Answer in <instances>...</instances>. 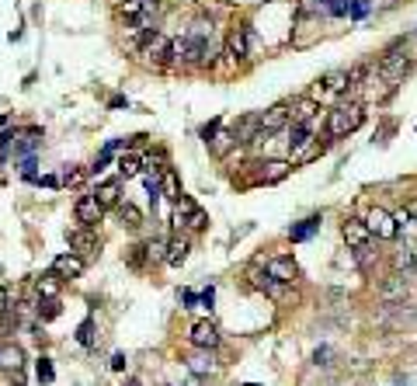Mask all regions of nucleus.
Listing matches in <instances>:
<instances>
[{
    "label": "nucleus",
    "instance_id": "f257e3e1",
    "mask_svg": "<svg viewBox=\"0 0 417 386\" xmlns=\"http://www.w3.org/2000/svg\"><path fill=\"white\" fill-rule=\"evenodd\" d=\"M365 122V105H334L331 112L324 115V132H327V139H344V136H351L355 129H362Z\"/></svg>",
    "mask_w": 417,
    "mask_h": 386
},
{
    "label": "nucleus",
    "instance_id": "f03ea898",
    "mask_svg": "<svg viewBox=\"0 0 417 386\" xmlns=\"http://www.w3.org/2000/svg\"><path fill=\"white\" fill-rule=\"evenodd\" d=\"M365 219V226L372 230L375 240H397L400 237V226H397V216L389 213V209H382V206H372L369 213L362 216Z\"/></svg>",
    "mask_w": 417,
    "mask_h": 386
},
{
    "label": "nucleus",
    "instance_id": "7ed1b4c3",
    "mask_svg": "<svg viewBox=\"0 0 417 386\" xmlns=\"http://www.w3.org/2000/svg\"><path fill=\"white\" fill-rule=\"evenodd\" d=\"M351 87H348V70H331V74H324L313 90H310V98H317V101H337L341 94H348Z\"/></svg>",
    "mask_w": 417,
    "mask_h": 386
},
{
    "label": "nucleus",
    "instance_id": "20e7f679",
    "mask_svg": "<svg viewBox=\"0 0 417 386\" xmlns=\"http://www.w3.org/2000/svg\"><path fill=\"white\" fill-rule=\"evenodd\" d=\"M136 56H143V59H150V63H167L170 59V39H167L164 32H157V28H150L146 35H143V45H139V52Z\"/></svg>",
    "mask_w": 417,
    "mask_h": 386
},
{
    "label": "nucleus",
    "instance_id": "39448f33",
    "mask_svg": "<svg viewBox=\"0 0 417 386\" xmlns=\"http://www.w3.org/2000/svg\"><path fill=\"white\" fill-rule=\"evenodd\" d=\"M341 237H344V244H348L351 251H358V247L372 244V230H369V226H365V219H358V216H348V219L341 223Z\"/></svg>",
    "mask_w": 417,
    "mask_h": 386
},
{
    "label": "nucleus",
    "instance_id": "423d86ee",
    "mask_svg": "<svg viewBox=\"0 0 417 386\" xmlns=\"http://www.w3.org/2000/svg\"><path fill=\"white\" fill-rule=\"evenodd\" d=\"M101 216H105V206L94 199V195H81L77 202H74V219H77V226H98L101 223Z\"/></svg>",
    "mask_w": 417,
    "mask_h": 386
},
{
    "label": "nucleus",
    "instance_id": "0eeeda50",
    "mask_svg": "<svg viewBox=\"0 0 417 386\" xmlns=\"http://www.w3.org/2000/svg\"><path fill=\"white\" fill-rule=\"evenodd\" d=\"M257 264H264V271L271 275V279H278V282H295L299 279V264L292 261V255H275L268 257V261H257Z\"/></svg>",
    "mask_w": 417,
    "mask_h": 386
},
{
    "label": "nucleus",
    "instance_id": "6e6552de",
    "mask_svg": "<svg viewBox=\"0 0 417 386\" xmlns=\"http://www.w3.org/2000/svg\"><path fill=\"white\" fill-rule=\"evenodd\" d=\"M327 150V143H320V136H306L303 143H295L292 146V168H303V164H310V160H317L320 153Z\"/></svg>",
    "mask_w": 417,
    "mask_h": 386
},
{
    "label": "nucleus",
    "instance_id": "1a4fd4ad",
    "mask_svg": "<svg viewBox=\"0 0 417 386\" xmlns=\"http://www.w3.org/2000/svg\"><path fill=\"white\" fill-rule=\"evenodd\" d=\"M188 341H192V348H219V327L208 317L206 320H195L192 331H188Z\"/></svg>",
    "mask_w": 417,
    "mask_h": 386
},
{
    "label": "nucleus",
    "instance_id": "9d476101",
    "mask_svg": "<svg viewBox=\"0 0 417 386\" xmlns=\"http://www.w3.org/2000/svg\"><path fill=\"white\" fill-rule=\"evenodd\" d=\"M261 171H257V185H278V181H286L292 174V160L286 157H275V160H264V164H257Z\"/></svg>",
    "mask_w": 417,
    "mask_h": 386
},
{
    "label": "nucleus",
    "instance_id": "9b49d317",
    "mask_svg": "<svg viewBox=\"0 0 417 386\" xmlns=\"http://www.w3.org/2000/svg\"><path fill=\"white\" fill-rule=\"evenodd\" d=\"M188 369H192V376H216L219 373L216 348H195V355H188Z\"/></svg>",
    "mask_w": 417,
    "mask_h": 386
},
{
    "label": "nucleus",
    "instance_id": "f8f14e48",
    "mask_svg": "<svg viewBox=\"0 0 417 386\" xmlns=\"http://www.w3.org/2000/svg\"><path fill=\"white\" fill-rule=\"evenodd\" d=\"M52 271L59 275V279H81L83 271H87V261L81 255H56L52 257Z\"/></svg>",
    "mask_w": 417,
    "mask_h": 386
},
{
    "label": "nucleus",
    "instance_id": "ddd939ff",
    "mask_svg": "<svg viewBox=\"0 0 417 386\" xmlns=\"http://www.w3.org/2000/svg\"><path fill=\"white\" fill-rule=\"evenodd\" d=\"M257 122H261V129H268V132H282V129H289V122H292L289 105H286V101H282V105H271L268 112L257 115Z\"/></svg>",
    "mask_w": 417,
    "mask_h": 386
},
{
    "label": "nucleus",
    "instance_id": "4468645a",
    "mask_svg": "<svg viewBox=\"0 0 417 386\" xmlns=\"http://www.w3.org/2000/svg\"><path fill=\"white\" fill-rule=\"evenodd\" d=\"M250 25H233L230 32H226V49L237 56V59H247L250 56Z\"/></svg>",
    "mask_w": 417,
    "mask_h": 386
},
{
    "label": "nucleus",
    "instance_id": "2eb2a0df",
    "mask_svg": "<svg viewBox=\"0 0 417 386\" xmlns=\"http://www.w3.org/2000/svg\"><path fill=\"white\" fill-rule=\"evenodd\" d=\"M66 240L74 247V255H94L98 251V237L90 233V226H77V230H66Z\"/></svg>",
    "mask_w": 417,
    "mask_h": 386
},
{
    "label": "nucleus",
    "instance_id": "dca6fc26",
    "mask_svg": "<svg viewBox=\"0 0 417 386\" xmlns=\"http://www.w3.org/2000/svg\"><path fill=\"white\" fill-rule=\"evenodd\" d=\"M90 195H94V199H98L105 209H119V202H122V185L112 177V181H101V185H98Z\"/></svg>",
    "mask_w": 417,
    "mask_h": 386
},
{
    "label": "nucleus",
    "instance_id": "f3484780",
    "mask_svg": "<svg viewBox=\"0 0 417 386\" xmlns=\"http://www.w3.org/2000/svg\"><path fill=\"white\" fill-rule=\"evenodd\" d=\"M289 115H292V122H310L313 115H320V101L310 98V94H303V98H295L289 105Z\"/></svg>",
    "mask_w": 417,
    "mask_h": 386
},
{
    "label": "nucleus",
    "instance_id": "a211bd4d",
    "mask_svg": "<svg viewBox=\"0 0 417 386\" xmlns=\"http://www.w3.org/2000/svg\"><path fill=\"white\" fill-rule=\"evenodd\" d=\"M39 143H42V129L39 126L25 129V132L14 136V153H18V157H32V153L39 150Z\"/></svg>",
    "mask_w": 417,
    "mask_h": 386
},
{
    "label": "nucleus",
    "instance_id": "6ab92c4d",
    "mask_svg": "<svg viewBox=\"0 0 417 386\" xmlns=\"http://www.w3.org/2000/svg\"><path fill=\"white\" fill-rule=\"evenodd\" d=\"M35 293H39L42 300H59V293H63V279L49 268V271H42L39 279H35Z\"/></svg>",
    "mask_w": 417,
    "mask_h": 386
},
{
    "label": "nucleus",
    "instance_id": "aec40b11",
    "mask_svg": "<svg viewBox=\"0 0 417 386\" xmlns=\"http://www.w3.org/2000/svg\"><path fill=\"white\" fill-rule=\"evenodd\" d=\"M192 255V240L188 237H174V240H167V264L170 268H181L184 261Z\"/></svg>",
    "mask_w": 417,
    "mask_h": 386
},
{
    "label": "nucleus",
    "instance_id": "412c9836",
    "mask_svg": "<svg viewBox=\"0 0 417 386\" xmlns=\"http://www.w3.org/2000/svg\"><path fill=\"white\" fill-rule=\"evenodd\" d=\"M0 369H4V373L25 369V351H21L18 344H0Z\"/></svg>",
    "mask_w": 417,
    "mask_h": 386
},
{
    "label": "nucleus",
    "instance_id": "4be33fe9",
    "mask_svg": "<svg viewBox=\"0 0 417 386\" xmlns=\"http://www.w3.org/2000/svg\"><path fill=\"white\" fill-rule=\"evenodd\" d=\"M320 223H324V216H320V213L306 216L303 223H295V226L289 230V240H295V244H299V240H310V237L320 230Z\"/></svg>",
    "mask_w": 417,
    "mask_h": 386
},
{
    "label": "nucleus",
    "instance_id": "5701e85b",
    "mask_svg": "<svg viewBox=\"0 0 417 386\" xmlns=\"http://www.w3.org/2000/svg\"><path fill=\"white\" fill-rule=\"evenodd\" d=\"M160 195H164L167 202H177L184 192H181V181H177V171L174 168H167L164 174H160Z\"/></svg>",
    "mask_w": 417,
    "mask_h": 386
},
{
    "label": "nucleus",
    "instance_id": "b1692460",
    "mask_svg": "<svg viewBox=\"0 0 417 386\" xmlns=\"http://www.w3.org/2000/svg\"><path fill=\"white\" fill-rule=\"evenodd\" d=\"M233 146H237V136L226 132V129H216V136L208 139V150H212L216 157H226V150H233Z\"/></svg>",
    "mask_w": 417,
    "mask_h": 386
},
{
    "label": "nucleus",
    "instance_id": "393cba45",
    "mask_svg": "<svg viewBox=\"0 0 417 386\" xmlns=\"http://www.w3.org/2000/svg\"><path fill=\"white\" fill-rule=\"evenodd\" d=\"M407 296V286H404V275H389L386 286H382V300L386 303H404Z\"/></svg>",
    "mask_w": 417,
    "mask_h": 386
},
{
    "label": "nucleus",
    "instance_id": "a878e982",
    "mask_svg": "<svg viewBox=\"0 0 417 386\" xmlns=\"http://www.w3.org/2000/svg\"><path fill=\"white\" fill-rule=\"evenodd\" d=\"M369 74H372V63H355V66L348 70V87H351V90H362L365 81H369Z\"/></svg>",
    "mask_w": 417,
    "mask_h": 386
},
{
    "label": "nucleus",
    "instance_id": "bb28decb",
    "mask_svg": "<svg viewBox=\"0 0 417 386\" xmlns=\"http://www.w3.org/2000/svg\"><path fill=\"white\" fill-rule=\"evenodd\" d=\"M414 261H417V244L414 240H404V247L393 255V264L404 271V268H414Z\"/></svg>",
    "mask_w": 417,
    "mask_h": 386
},
{
    "label": "nucleus",
    "instance_id": "cd10ccee",
    "mask_svg": "<svg viewBox=\"0 0 417 386\" xmlns=\"http://www.w3.org/2000/svg\"><path fill=\"white\" fill-rule=\"evenodd\" d=\"M146 261H150V264H167V240L164 237L146 240Z\"/></svg>",
    "mask_w": 417,
    "mask_h": 386
},
{
    "label": "nucleus",
    "instance_id": "c85d7f7f",
    "mask_svg": "<svg viewBox=\"0 0 417 386\" xmlns=\"http://www.w3.org/2000/svg\"><path fill=\"white\" fill-rule=\"evenodd\" d=\"M115 168H119L122 177H136V174H143V157H136V153H122Z\"/></svg>",
    "mask_w": 417,
    "mask_h": 386
},
{
    "label": "nucleus",
    "instance_id": "c756f323",
    "mask_svg": "<svg viewBox=\"0 0 417 386\" xmlns=\"http://www.w3.org/2000/svg\"><path fill=\"white\" fill-rule=\"evenodd\" d=\"M143 168H146L150 174H157V177H160V174L170 168V164H167V153H164V150H150V153L143 157Z\"/></svg>",
    "mask_w": 417,
    "mask_h": 386
},
{
    "label": "nucleus",
    "instance_id": "7c9ffc66",
    "mask_svg": "<svg viewBox=\"0 0 417 386\" xmlns=\"http://www.w3.org/2000/svg\"><path fill=\"white\" fill-rule=\"evenodd\" d=\"M119 219H122L129 230H139V226H143V213H139L132 202H119Z\"/></svg>",
    "mask_w": 417,
    "mask_h": 386
},
{
    "label": "nucleus",
    "instance_id": "2f4dec72",
    "mask_svg": "<svg viewBox=\"0 0 417 386\" xmlns=\"http://www.w3.org/2000/svg\"><path fill=\"white\" fill-rule=\"evenodd\" d=\"M206 226H208V213L202 209V206H195L192 213L184 216V230H192V233H202Z\"/></svg>",
    "mask_w": 417,
    "mask_h": 386
},
{
    "label": "nucleus",
    "instance_id": "473e14b6",
    "mask_svg": "<svg viewBox=\"0 0 417 386\" xmlns=\"http://www.w3.org/2000/svg\"><path fill=\"white\" fill-rule=\"evenodd\" d=\"M35 376H39V383H42V386H49L52 380H56V369H52V358H45V355H42L39 362H35Z\"/></svg>",
    "mask_w": 417,
    "mask_h": 386
},
{
    "label": "nucleus",
    "instance_id": "72a5a7b5",
    "mask_svg": "<svg viewBox=\"0 0 417 386\" xmlns=\"http://www.w3.org/2000/svg\"><path fill=\"white\" fill-rule=\"evenodd\" d=\"M77 341H81L83 348H94V317H87L81 327H77Z\"/></svg>",
    "mask_w": 417,
    "mask_h": 386
},
{
    "label": "nucleus",
    "instance_id": "f704fd0d",
    "mask_svg": "<svg viewBox=\"0 0 417 386\" xmlns=\"http://www.w3.org/2000/svg\"><path fill=\"white\" fill-rule=\"evenodd\" d=\"M125 261H129L132 268H143V264H150V261H146V244H132V247H129V255H125Z\"/></svg>",
    "mask_w": 417,
    "mask_h": 386
},
{
    "label": "nucleus",
    "instance_id": "c9c22d12",
    "mask_svg": "<svg viewBox=\"0 0 417 386\" xmlns=\"http://www.w3.org/2000/svg\"><path fill=\"white\" fill-rule=\"evenodd\" d=\"M59 317V300H42L39 303V320H56Z\"/></svg>",
    "mask_w": 417,
    "mask_h": 386
},
{
    "label": "nucleus",
    "instance_id": "e433bc0d",
    "mask_svg": "<svg viewBox=\"0 0 417 386\" xmlns=\"http://www.w3.org/2000/svg\"><path fill=\"white\" fill-rule=\"evenodd\" d=\"M11 310H14V293L11 286H0V317H11Z\"/></svg>",
    "mask_w": 417,
    "mask_h": 386
},
{
    "label": "nucleus",
    "instance_id": "4c0bfd02",
    "mask_svg": "<svg viewBox=\"0 0 417 386\" xmlns=\"http://www.w3.org/2000/svg\"><path fill=\"white\" fill-rule=\"evenodd\" d=\"M199 300H202V293H195V289H184V293H181L184 310H195V306H199Z\"/></svg>",
    "mask_w": 417,
    "mask_h": 386
},
{
    "label": "nucleus",
    "instance_id": "58836bf2",
    "mask_svg": "<svg viewBox=\"0 0 417 386\" xmlns=\"http://www.w3.org/2000/svg\"><path fill=\"white\" fill-rule=\"evenodd\" d=\"M108 164H112V153H108V150H101V153H98V160H94V164H90V171L98 174V171H105V168H108Z\"/></svg>",
    "mask_w": 417,
    "mask_h": 386
},
{
    "label": "nucleus",
    "instance_id": "ea45409f",
    "mask_svg": "<svg viewBox=\"0 0 417 386\" xmlns=\"http://www.w3.org/2000/svg\"><path fill=\"white\" fill-rule=\"evenodd\" d=\"M348 11H351V18H365L369 4H365V0H351V4H348Z\"/></svg>",
    "mask_w": 417,
    "mask_h": 386
},
{
    "label": "nucleus",
    "instance_id": "a19ab883",
    "mask_svg": "<svg viewBox=\"0 0 417 386\" xmlns=\"http://www.w3.org/2000/svg\"><path fill=\"white\" fill-rule=\"evenodd\" d=\"M331 355H334L331 348H320V351H313V365H331V362H327Z\"/></svg>",
    "mask_w": 417,
    "mask_h": 386
},
{
    "label": "nucleus",
    "instance_id": "79ce46f5",
    "mask_svg": "<svg viewBox=\"0 0 417 386\" xmlns=\"http://www.w3.org/2000/svg\"><path fill=\"white\" fill-rule=\"evenodd\" d=\"M81 181H83V171H66L59 177V185H81Z\"/></svg>",
    "mask_w": 417,
    "mask_h": 386
},
{
    "label": "nucleus",
    "instance_id": "37998d69",
    "mask_svg": "<svg viewBox=\"0 0 417 386\" xmlns=\"http://www.w3.org/2000/svg\"><path fill=\"white\" fill-rule=\"evenodd\" d=\"M112 369H115V373H125V355H122V351H115V355H112Z\"/></svg>",
    "mask_w": 417,
    "mask_h": 386
},
{
    "label": "nucleus",
    "instance_id": "c03bdc74",
    "mask_svg": "<svg viewBox=\"0 0 417 386\" xmlns=\"http://www.w3.org/2000/svg\"><path fill=\"white\" fill-rule=\"evenodd\" d=\"M212 300H216V289L208 286V289H202V306H208V310H212Z\"/></svg>",
    "mask_w": 417,
    "mask_h": 386
},
{
    "label": "nucleus",
    "instance_id": "a18cd8bd",
    "mask_svg": "<svg viewBox=\"0 0 417 386\" xmlns=\"http://www.w3.org/2000/svg\"><path fill=\"white\" fill-rule=\"evenodd\" d=\"M108 105H112V108H125V105H129V101H125L122 94H115V98H112V101H108Z\"/></svg>",
    "mask_w": 417,
    "mask_h": 386
},
{
    "label": "nucleus",
    "instance_id": "49530a36",
    "mask_svg": "<svg viewBox=\"0 0 417 386\" xmlns=\"http://www.w3.org/2000/svg\"><path fill=\"white\" fill-rule=\"evenodd\" d=\"M404 209H407V213H411V219H414V223H417V199H411V202H407Z\"/></svg>",
    "mask_w": 417,
    "mask_h": 386
},
{
    "label": "nucleus",
    "instance_id": "de8ad7c7",
    "mask_svg": "<svg viewBox=\"0 0 417 386\" xmlns=\"http://www.w3.org/2000/svg\"><path fill=\"white\" fill-rule=\"evenodd\" d=\"M7 122H11V115H0V129H7Z\"/></svg>",
    "mask_w": 417,
    "mask_h": 386
},
{
    "label": "nucleus",
    "instance_id": "09e8293b",
    "mask_svg": "<svg viewBox=\"0 0 417 386\" xmlns=\"http://www.w3.org/2000/svg\"><path fill=\"white\" fill-rule=\"evenodd\" d=\"M125 386H143L139 380H125Z\"/></svg>",
    "mask_w": 417,
    "mask_h": 386
},
{
    "label": "nucleus",
    "instance_id": "8fccbe9b",
    "mask_svg": "<svg viewBox=\"0 0 417 386\" xmlns=\"http://www.w3.org/2000/svg\"><path fill=\"white\" fill-rule=\"evenodd\" d=\"M244 386H261V383H244Z\"/></svg>",
    "mask_w": 417,
    "mask_h": 386
},
{
    "label": "nucleus",
    "instance_id": "3c124183",
    "mask_svg": "<svg viewBox=\"0 0 417 386\" xmlns=\"http://www.w3.org/2000/svg\"><path fill=\"white\" fill-rule=\"evenodd\" d=\"M414 268H417V261H414Z\"/></svg>",
    "mask_w": 417,
    "mask_h": 386
}]
</instances>
